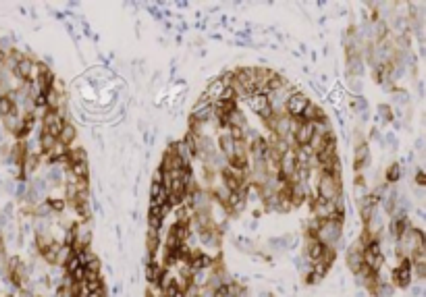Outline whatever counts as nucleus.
Listing matches in <instances>:
<instances>
[{"label": "nucleus", "mask_w": 426, "mask_h": 297, "mask_svg": "<svg viewBox=\"0 0 426 297\" xmlns=\"http://www.w3.org/2000/svg\"><path fill=\"white\" fill-rule=\"evenodd\" d=\"M343 237V222H335V220H322L320 229L316 231V239L324 245V247H335Z\"/></svg>", "instance_id": "nucleus-1"}, {"label": "nucleus", "mask_w": 426, "mask_h": 297, "mask_svg": "<svg viewBox=\"0 0 426 297\" xmlns=\"http://www.w3.org/2000/svg\"><path fill=\"white\" fill-rule=\"evenodd\" d=\"M339 193H343L341 177L328 175V173H320V179H318V200L333 202Z\"/></svg>", "instance_id": "nucleus-2"}, {"label": "nucleus", "mask_w": 426, "mask_h": 297, "mask_svg": "<svg viewBox=\"0 0 426 297\" xmlns=\"http://www.w3.org/2000/svg\"><path fill=\"white\" fill-rule=\"evenodd\" d=\"M411 272H414V270H411V262L407 258H403L399 264L393 268V272H391L393 282H391V285L399 287V289H407L409 282H411Z\"/></svg>", "instance_id": "nucleus-3"}, {"label": "nucleus", "mask_w": 426, "mask_h": 297, "mask_svg": "<svg viewBox=\"0 0 426 297\" xmlns=\"http://www.w3.org/2000/svg\"><path fill=\"white\" fill-rule=\"evenodd\" d=\"M310 102H312V100H310L306 94L293 92L289 98H287V102H285V115H289V117H301V115H304V110H306V106H308Z\"/></svg>", "instance_id": "nucleus-4"}, {"label": "nucleus", "mask_w": 426, "mask_h": 297, "mask_svg": "<svg viewBox=\"0 0 426 297\" xmlns=\"http://www.w3.org/2000/svg\"><path fill=\"white\" fill-rule=\"evenodd\" d=\"M322 251H324V245H322L316 237L308 235V237H306V247H304V258H306L308 262H316V260H320Z\"/></svg>", "instance_id": "nucleus-5"}, {"label": "nucleus", "mask_w": 426, "mask_h": 297, "mask_svg": "<svg viewBox=\"0 0 426 297\" xmlns=\"http://www.w3.org/2000/svg\"><path fill=\"white\" fill-rule=\"evenodd\" d=\"M13 75H15L17 79H21V81H34V61L25 54L23 59L17 63L15 71H13Z\"/></svg>", "instance_id": "nucleus-6"}, {"label": "nucleus", "mask_w": 426, "mask_h": 297, "mask_svg": "<svg viewBox=\"0 0 426 297\" xmlns=\"http://www.w3.org/2000/svg\"><path fill=\"white\" fill-rule=\"evenodd\" d=\"M291 135H293L295 146H308V144H310V139H312V135H314V131H312V123L301 121V123L297 125V129H295Z\"/></svg>", "instance_id": "nucleus-7"}, {"label": "nucleus", "mask_w": 426, "mask_h": 297, "mask_svg": "<svg viewBox=\"0 0 426 297\" xmlns=\"http://www.w3.org/2000/svg\"><path fill=\"white\" fill-rule=\"evenodd\" d=\"M362 253H364V245L360 241H355L347 251V266L353 274L358 272V268L362 266Z\"/></svg>", "instance_id": "nucleus-8"}, {"label": "nucleus", "mask_w": 426, "mask_h": 297, "mask_svg": "<svg viewBox=\"0 0 426 297\" xmlns=\"http://www.w3.org/2000/svg\"><path fill=\"white\" fill-rule=\"evenodd\" d=\"M245 125H247V119H245V115L239 108L229 112L225 123H223V127H227V129H245Z\"/></svg>", "instance_id": "nucleus-9"}, {"label": "nucleus", "mask_w": 426, "mask_h": 297, "mask_svg": "<svg viewBox=\"0 0 426 297\" xmlns=\"http://www.w3.org/2000/svg\"><path fill=\"white\" fill-rule=\"evenodd\" d=\"M75 137H77L75 125L69 123V121H65L63 127H61V133H59V144H63L65 148H69V146H71L73 141H75Z\"/></svg>", "instance_id": "nucleus-10"}, {"label": "nucleus", "mask_w": 426, "mask_h": 297, "mask_svg": "<svg viewBox=\"0 0 426 297\" xmlns=\"http://www.w3.org/2000/svg\"><path fill=\"white\" fill-rule=\"evenodd\" d=\"M61 249H63V245H61V243L52 241L50 245H46V247H42V249H40V253H42L44 262H48V264H59V258H61Z\"/></svg>", "instance_id": "nucleus-11"}, {"label": "nucleus", "mask_w": 426, "mask_h": 297, "mask_svg": "<svg viewBox=\"0 0 426 297\" xmlns=\"http://www.w3.org/2000/svg\"><path fill=\"white\" fill-rule=\"evenodd\" d=\"M301 119L308 121V123H316V121H324L326 115H324V110L320 106H316L314 102H310L306 106V110H304V115H301Z\"/></svg>", "instance_id": "nucleus-12"}, {"label": "nucleus", "mask_w": 426, "mask_h": 297, "mask_svg": "<svg viewBox=\"0 0 426 297\" xmlns=\"http://www.w3.org/2000/svg\"><path fill=\"white\" fill-rule=\"evenodd\" d=\"M345 69H347L349 77H362V73H364V56H349Z\"/></svg>", "instance_id": "nucleus-13"}, {"label": "nucleus", "mask_w": 426, "mask_h": 297, "mask_svg": "<svg viewBox=\"0 0 426 297\" xmlns=\"http://www.w3.org/2000/svg\"><path fill=\"white\" fill-rule=\"evenodd\" d=\"M245 100H247V104H250V108H252V110L256 112V115H258V112H262V110H264V108L268 106V100H266V96H264V94H258V92L250 94V96L245 98Z\"/></svg>", "instance_id": "nucleus-14"}, {"label": "nucleus", "mask_w": 426, "mask_h": 297, "mask_svg": "<svg viewBox=\"0 0 426 297\" xmlns=\"http://www.w3.org/2000/svg\"><path fill=\"white\" fill-rule=\"evenodd\" d=\"M69 168V175L75 177V179H90V166L88 162H71L67 166Z\"/></svg>", "instance_id": "nucleus-15"}, {"label": "nucleus", "mask_w": 426, "mask_h": 297, "mask_svg": "<svg viewBox=\"0 0 426 297\" xmlns=\"http://www.w3.org/2000/svg\"><path fill=\"white\" fill-rule=\"evenodd\" d=\"M218 146H221V152L223 156L227 158V162L233 158V148H235V141H233L231 137H229V133H221V137H218Z\"/></svg>", "instance_id": "nucleus-16"}, {"label": "nucleus", "mask_w": 426, "mask_h": 297, "mask_svg": "<svg viewBox=\"0 0 426 297\" xmlns=\"http://www.w3.org/2000/svg\"><path fill=\"white\" fill-rule=\"evenodd\" d=\"M146 247H148V256H150V258H154L156 249L160 247V235H158V231L148 229V235H146Z\"/></svg>", "instance_id": "nucleus-17"}, {"label": "nucleus", "mask_w": 426, "mask_h": 297, "mask_svg": "<svg viewBox=\"0 0 426 297\" xmlns=\"http://www.w3.org/2000/svg\"><path fill=\"white\" fill-rule=\"evenodd\" d=\"M38 144H40V154H48L54 146L59 144V139L52 137V135L46 133V131H42V133H40V137H38Z\"/></svg>", "instance_id": "nucleus-18"}, {"label": "nucleus", "mask_w": 426, "mask_h": 297, "mask_svg": "<svg viewBox=\"0 0 426 297\" xmlns=\"http://www.w3.org/2000/svg\"><path fill=\"white\" fill-rule=\"evenodd\" d=\"M223 90H225V86H223V81L221 79H212L210 81V86H208V90H206V98H208L210 102H214V100H218V96L223 94Z\"/></svg>", "instance_id": "nucleus-19"}, {"label": "nucleus", "mask_w": 426, "mask_h": 297, "mask_svg": "<svg viewBox=\"0 0 426 297\" xmlns=\"http://www.w3.org/2000/svg\"><path fill=\"white\" fill-rule=\"evenodd\" d=\"M67 158H69V164L71 162H88V152L84 148H69L67 150Z\"/></svg>", "instance_id": "nucleus-20"}, {"label": "nucleus", "mask_w": 426, "mask_h": 297, "mask_svg": "<svg viewBox=\"0 0 426 297\" xmlns=\"http://www.w3.org/2000/svg\"><path fill=\"white\" fill-rule=\"evenodd\" d=\"M63 175H65V171H63L61 166L50 164V166H48V173H46V177H44V179H46V181H50L52 185H59V183L63 181Z\"/></svg>", "instance_id": "nucleus-21"}, {"label": "nucleus", "mask_w": 426, "mask_h": 297, "mask_svg": "<svg viewBox=\"0 0 426 297\" xmlns=\"http://www.w3.org/2000/svg\"><path fill=\"white\" fill-rule=\"evenodd\" d=\"M401 179V166L397 164V162H393L389 168H387V183L389 185H395L397 181Z\"/></svg>", "instance_id": "nucleus-22"}, {"label": "nucleus", "mask_w": 426, "mask_h": 297, "mask_svg": "<svg viewBox=\"0 0 426 297\" xmlns=\"http://www.w3.org/2000/svg\"><path fill=\"white\" fill-rule=\"evenodd\" d=\"M227 291L229 297H247V289L241 285V282H227Z\"/></svg>", "instance_id": "nucleus-23"}, {"label": "nucleus", "mask_w": 426, "mask_h": 297, "mask_svg": "<svg viewBox=\"0 0 426 297\" xmlns=\"http://www.w3.org/2000/svg\"><path fill=\"white\" fill-rule=\"evenodd\" d=\"M13 108H15V104H13L11 98H9L7 94L0 96V121H3V119L9 115V112H11Z\"/></svg>", "instance_id": "nucleus-24"}, {"label": "nucleus", "mask_w": 426, "mask_h": 297, "mask_svg": "<svg viewBox=\"0 0 426 297\" xmlns=\"http://www.w3.org/2000/svg\"><path fill=\"white\" fill-rule=\"evenodd\" d=\"M46 206H48L52 212L61 214V212L65 210V200H59V197H48V200H46Z\"/></svg>", "instance_id": "nucleus-25"}, {"label": "nucleus", "mask_w": 426, "mask_h": 297, "mask_svg": "<svg viewBox=\"0 0 426 297\" xmlns=\"http://www.w3.org/2000/svg\"><path fill=\"white\" fill-rule=\"evenodd\" d=\"M378 112H380V117H382L384 123L393 121V108H391L389 104H380V106H378Z\"/></svg>", "instance_id": "nucleus-26"}, {"label": "nucleus", "mask_w": 426, "mask_h": 297, "mask_svg": "<svg viewBox=\"0 0 426 297\" xmlns=\"http://www.w3.org/2000/svg\"><path fill=\"white\" fill-rule=\"evenodd\" d=\"M218 100H221V102H229V100H237V96H235V90H233L231 86H229V88H225V90H223V94H221V96H218Z\"/></svg>", "instance_id": "nucleus-27"}, {"label": "nucleus", "mask_w": 426, "mask_h": 297, "mask_svg": "<svg viewBox=\"0 0 426 297\" xmlns=\"http://www.w3.org/2000/svg\"><path fill=\"white\" fill-rule=\"evenodd\" d=\"M208 106H212V102H210L206 96H202L200 100L194 104V108H191V112H198V110H202V108H208Z\"/></svg>", "instance_id": "nucleus-28"}, {"label": "nucleus", "mask_w": 426, "mask_h": 297, "mask_svg": "<svg viewBox=\"0 0 426 297\" xmlns=\"http://www.w3.org/2000/svg\"><path fill=\"white\" fill-rule=\"evenodd\" d=\"M349 88H351L353 94L360 96V92H362V77H351L349 79Z\"/></svg>", "instance_id": "nucleus-29"}, {"label": "nucleus", "mask_w": 426, "mask_h": 297, "mask_svg": "<svg viewBox=\"0 0 426 297\" xmlns=\"http://www.w3.org/2000/svg\"><path fill=\"white\" fill-rule=\"evenodd\" d=\"M355 108H358V110L362 112V115H366V112H368V102H366V98H364L362 94H360L358 98H355Z\"/></svg>", "instance_id": "nucleus-30"}, {"label": "nucleus", "mask_w": 426, "mask_h": 297, "mask_svg": "<svg viewBox=\"0 0 426 297\" xmlns=\"http://www.w3.org/2000/svg\"><path fill=\"white\" fill-rule=\"evenodd\" d=\"M258 117H260V119H262V121L266 123V121H268V119L272 117V110H270V106H266V108H264L262 112H258Z\"/></svg>", "instance_id": "nucleus-31"}, {"label": "nucleus", "mask_w": 426, "mask_h": 297, "mask_svg": "<svg viewBox=\"0 0 426 297\" xmlns=\"http://www.w3.org/2000/svg\"><path fill=\"white\" fill-rule=\"evenodd\" d=\"M416 183H418V187H424V185H426V177H424V173H422V171H418V175H416Z\"/></svg>", "instance_id": "nucleus-32"}, {"label": "nucleus", "mask_w": 426, "mask_h": 297, "mask_svg": "<svg viewBox=\"0 0 426 297\" xmlns=\"http://www.w3.org/2000/svg\"><path fill=\"white\" fill-rule=\"evenodd\" d=\"M3 61H5V52L0 50V65H3Z\"/></svg>", "instance_id": "nucleus-33"}, {"label": "nucleus", "mask_w": 426, "mask_h": 297, "mask_svg": "<svg viewBox=\"0 0 426 297\" xmlns=\"http://www.w3.org/2000/svg\"><path fill=\"white\" fill-rule=\"evenodd\" d=\"M260 297H272V295H270V293H262V295H260Z\"/></svg>", "instance_id": "nucleus-34"}, {"label": "nucleus", "mask_w": 426, "mask_h": 297, "mask_svg": "<svg viewBox=\"0 0 426 297\" xmlns=\"http://www.w3.org/2000/svg\"><path fill=\"white\" fill-rule=\"evenodd\" d=\"M0 67H3V65H0Z\"/></svg>", "instance_id": "nucleus-35"}]
</instances>
